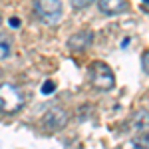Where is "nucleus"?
I'll return each mask as SVG.
<instances>
[{
  "label": "nucleus",
  "instance_id": "f257e3e1",
  "mask_svg": "<svg viewBox=\"0 0 149 149\" xmlns=\"http://www.w3.org/2000/svg\"><path fill=\"white\" fill-rule=\"evenodd\" d=\"M24 107V95L14 84H0V111L2 113H18Z\"/></svg>",
  "mask_w": 149,
  "mask_h": 149
},
{
  "label": "nucleus",
  "instance_id": "f03ea898",
  "mask_svg": "<svg viewBox=\"0 0 149 149\" xmlns=\"http://www.w3.org/2000/svg\"><path fill=\"white\" fill-rule=\"evenodd\" d=\"M34 14L44 24H56L62 18V0H34L32 2Z\"/></svg>",
  "mask_w": 149,
  "mask_h": 149
},
{
  "label": "nucleus",
  "instance_id": "7ed1b4c3",
  "mask_svg": "<svg viewBox=\"0 0 149 149\" xmlns=\"http://www.w3.org/2000/svg\"><path fill=\"white\" fill-rule=\"evenodd\" d=\"M90 72H92V86L100 92H109L113 90L115 86V76L113 72L109 70L107 64L103 62H93L90 66Z\"/></svg>",
  "mask_w": 149,
  "mask_h": 149
},
{
  "label": "nucleus",
  "instance_id": "20e7f679",
  "mask_svg": "<svg viewBox=\"0 0 149 149\" xmlns=\"http://www.w3.org/2000/svg\"><path fill=\"white\" fill-rule=\"evenodd\" d=\"M66 123H68V113L62 107H52L44 115V125L48 129H52V131H58V129L66 127Z\"/></svg>",
  "mask_w": 149,
  "mask_h": 149
},
{
  "label": "nucleus",
  "instance_id": "39448f33",
  "mask_svg": "<svg viewBox=\"0 0 149 149\" xmlns=\"http://www.w3.org/2000/svg\"><path fill=\"white\" fill-rule=\"evenodd\" d=\"M92 40H93V34L90 32V30H86V32H78V34L70 36L68 48L72 50V52H81V50H86V48L92 44Z\"/></svg>",
  "mask_w": 149,
  "mask_h": 149
},
{
  "label": "nucleus",
  "instance_id": "423d86ee",
  "mask_svg": "<svg viewBox=\"0 0 149 149\" xmlns=\"http://www.w3.org/2000/svg\"><path fill=\"white\" fill-rule=\"evenodd\" d=\"M97 8L107 16H115V14H121L127 10V2L125 0H100Z\"/></svg>",
  "mask_w": 149,
  "mask_h": 149
},
{
  "label": "nucleus",
  "instance_id": "0eeeda50",
  "mask_svg": "<svg viewBox=\"0 0 149 149\" xmlns=\"http://www.w3.org/2000/svg\"><path fill=\"white\" fill-rule=\"evenodd\" d=\"M12 54V40L8 36L0 34V60H6Z\"/></svg>",
  "mask_w": 149,
  "mask_h": 149
},
{
  "label": "nucleus",
  "instance_id": "6e6552de",
  "mask_svg": "<svg viewBox=\"0 0 149 149\" xmlns=\"http://www.w3.org/2000/svg\"><path fill=\"white\" fill-rule=\"evenodd\" d=\"M56 92V84H54V81H44V84H42V93H44V95H50V93H54Z\"/></svg>",
  "mask_w": 149,
  "mask_h": 149
},
{
  "label": "nucleus",
  "instance_id": "1a4fd4ad",
  "mask_svg": "<svg viewBox=\"0 0 149 149\" xmlns=\"http://www.w3.org/2000/svg\"><path fill=\"white\" fill-rule=\"evenodd\" d=\"M90 4H93V0H72V6L78 10V8H88Z\"/></svg>",
  "mask_w": 149,
  "mask_h": 149
},
{
  "label": "nucleus",
  "instance_id": "9d476101",
  "mask_svg": "<svg viewBox=\"0 0 149 149\" xmlns=\"http://www.w3.org/2000/svg\"><path fill=\"white\" fill-rule=\"evenodd\" d=\"M141 68H143L145 74L149 72V54H147V52H143V58H141Z\"/></svg>",
  "mask_w": 149,
  "mask_h": 149
},
{
  "label": "nucleus",
  "instance_id": "9b49d317",
  "mask_svg": "<svg viewBox=\"0 0 149 149\" xmlns=\"http://www.w3.org/2000/svg\"><path fill=\"white\" fill-rule=\"evenodd\" d=\"M8 24H10V28H20V18L12 16L10 20H8Z\"/></svg>",
  "mask_w": 149,
  "mask_h": 149
},
{
  "label": "nucleus",
  "instance_id": "f8f14e48",
  "mask_svg": "<svg viewBox=\"0 0 149 149\" xmlns=\"http://www.w3.org/2000/svg\"><path fill=\"white\" fill-rule=\"evenodd\" d=\"M141 6H143V10L147 12V0H141Z\"/></svg>",
  "mask_w": 149,
  "mask_h": 149
},
{
  "label": "nucleus",
  "instance_id": "ddd939ff",
  "mask_svg": "<svg viewBox=\"0 0 149 149\" xmlns=\"http://www.w3.org/2000/svg\"><path fill=\"white\" fill-rule=\"evenodd\" d=\"M0 24H2V18H0Z\"/></svg>",
  "mask_w": 149,
  "mask_h": 149
}]
</instances>
